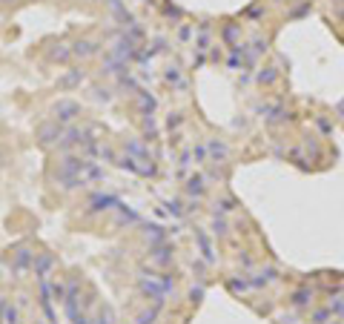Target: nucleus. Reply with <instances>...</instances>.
<instances>
[{
  "label": "nucleus",
  "mask_w": 344,
  "mask_h": 324,
  "mask_svg": "<svg viewBox=\"0 0 344 324\" xmlns=\"http://www.w3.org/2000/svg\"><path fill=\"white\" fill-rule=\"evenodd\" d=\"M78 112H81V106H78L75 101H61L58 106H55V118L58 120H72Z\"/></svg>",
  "instance_id": "nucleus-1"
},
{
  "label": "nucleus",
  "mask_w": 344,
  "mask_h": 324,
  "mask_svg": "<svg viewBox=\"0 0 344 324\" xmlns=\"http://www.w3.org/2000/svg\"><path fill=\"white\" fill-rule=\"evenodd\" d=\"M55 138H61V126H58V123H46V126H40V141H43V144H52Z\"/></svg>",
  "instance_id": "nucleus-2"
},
{
  "label": "nucleus",
  "mask_w": 344,
  "mask_h": 324,
  "mask_svg": "<svg viewBox=\"0 0 344 324\" xmlns=\"http://www.w3.org/2000/svg\"><path fill=\"white\" fill-rule=\"evenodd\" d=\"M75 52H78V55H92V52H95V46H92V43H78V46H75Z\"/></svg>",
  "instance_id": "nucleus-3"
},
{
  "label": "nucleus",
  "mask_w": 344,
  "mask_h": 324,
  "mask_svg": "<svg viewBox=\"0 0 344 324\" xmlns=\"http://www.w3.org/2000/svg\"><path fill=\"white\" fill-rule=\"evenodd\" d=\"M6 319H9V324H17V310L9 307V310H6Z\"/></svg>",
  "instance_id": "nucleus-4"
},
{
  "label": "nucleus",
  "mask_w": 344,
  "mask_h": 324,
  "mask_svg": "<svg viewBox=\"0 0 344 324\" xmlns=\"http://www.w3.org/2000/svg\"><path fill=\"white\" fill-rule=\"evenodd\" d=\"M152 319H155V310H152V313H144V316H141V322H138V324H149Z\"/></svg>",
  "instance_id": "nucleus-5"
},
{
  "label": "nucleus",
  "mask_w": 344,
  "mask_h": 324,
  "mask_svg": "<svg viewBox=\"0 0 344 324\" xmlns=\"http://www.w3.org/2000/svg\"><path fill=\"white\" fill-rule=\"evenodd\" d=\"M98 324H109V319H103V316H100V319H98Z\"/></svg>",
  "instance_id": "nucleus-6"
}]
</instances>
